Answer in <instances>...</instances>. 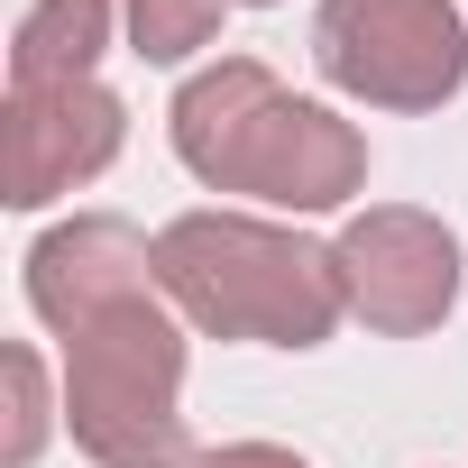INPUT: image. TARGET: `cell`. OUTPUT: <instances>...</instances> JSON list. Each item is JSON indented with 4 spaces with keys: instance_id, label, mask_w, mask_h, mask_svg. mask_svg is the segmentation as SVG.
Wrapping results in <instances>:
<instances>
[{
    "instance_id": "6da1fadb",
    "label": "cell",
    "mask_w": 468,
    "mask_h": 468,
    "mask_svg": "<svg viewBox=\"0 0 468 468\" xmlns=\"http://www.w3.org/2000/svg\"><path fill=\"white\" fill-rule=\"evenodd\" d=\"M165 138L202 193H249V202L294 211V220L340 211L367 184V138L331 101L285 92L276 65H258V56H220V65L184 74Z\"/></svg>"
},
{
    "instance_id": "8992f818",
    "label": "cell",
    "mask_w": 468,
    "mask_h": 468,
    "mask_svg": "<svg viewBox=\"0 0 468 468\" xmlns=\"http://www.w3.org/2000/svg\"><path fill=\"white\" fill-rule=\"evenodd\" d=\"M120 147H129V101L101 74L92 83H56V92H10L0 101V202L47 211L74 184L111 175Z\"/></svg>"
},
{
    "instance_id": "ba28073f",
    "label": "cell",
    "mask_w": 468,
    "mask_h": 468,
    "mask_svg": "<svg viewBox=\"0 0 468 468\" xmlns=\"http://www.w3.org/2000/svg\"><path fill=\"white\" fill-rule=\"evenodd\" d=\"M120 37V0H28L10 28V92L92 83V65Z\"/></svg>"
},
{
    "instance_id": "52a82bcc",
    "label": "cell",
    "mask_w": 468,
    "mask_h": 468,
    "mask_svg": "<svg viewBox=\"0 0 468 468\" xmlns=\"http://www.w3.org/2000/svg\"><path fill=\"white\" fill-rule=\"evenodd\" d=\"M147 294H165L156 285V239L138 220H120V211H74V220H56L28 249V313L56 340H74L101 313L147 303Z\"/></svg>"
},
{
    "instance_id": "3957f363",
    "label": "cell",
    "mask_w": 468,
    "mask_h": 468,
    "mask_svg": "<svg viewBox=\"0 0 468 468\" xmlns=\"http://www.w3.org/2000/svg\"><path fill=\"white\" fill-rule=\"evenodd\" d=\"M65 431L92 468H193L184 431V322L165 294L101 313L65 340Z\"/></svg>"
},
{
    "instance_id": "277c9868",
    "label": "cell",
    "mask_w": 468,
    "mask_h": 468,
    "mask_svg": "<svg viewBox=\"0 0 468 468\" xmlns=\"http://www.w3.org/2000/svg\"><path fill=\"white\" fill-rule=\"evenodd\" d=\"M313 65L367 111H441L468 83V0H322Z\"/></svg>"
},
{
    "instance_id": "7a4b0ae2",
    "label": "cell",
    "mask_w": 468,
    "mask_h": 468,
    "mask_svg": "<svg viewBox=\"0 0 468 468\" xmlns=\"http://www.w3.org/2000/svg\"><path fill=\"white\" fill-rule=\"evenodd\" d=\"M156 285L165 303L211 340H258V349H322L349 322L340 258L322 239L258 211H184L156 229Z\"/></svg>"
},
{
    "instance_id": "30bf717a",
    "label": "cell",
    "mask_w": 468,
    "mask_h": 468,
    "mask_svg": "<svg viewBox=\"0 0 468 468\" xmlns=\"http://www.w3.org/2000/svg\"><path fill=\"white\" fill-rule=\"evenodd\" d=\"M229 19V0H120V28L138 65H193Z\"/></svg>"
},
{
    "instance_id": "9c48e42d",
    "label": "cell",
    "mask_w": 468,
    "mask_h": 468,
    "mask_svg": "<svg viewBox=\"0 0 468 468\" xmlns=\"http://www.w3.org/2000/svg\"><path fill=\"white\" fill-rule=\"evenodd\" d=\"M0 386H10V431H0V468H37L47 431L65 422V386L47 377V358H37L28 340H10V349H0Z\"/></svg>"
},
{
    "instance_id": "7c38bea8",
    "label": "cell",
    "mask_w": 468,
    "mask_h": 468,
    "mask_svg": "<svg viewBox=\"0 0 468 468\" xmlns=\"http://www.w3.org/2000/svg\"><path fill=\"white\" fill-rule=\"evenodd\" d=\"M229 10H276V0H229Z\"/></svg>"
},
{
    "instance_id": "5b68a950",
    "label": "cell",
    "mask_w": 468,
    "mask_h": 468,
    "mask_svg": "<svg viewBox=\"0 0 468 468\" xmlns=\"http://www.w3.org/2000/svg\"><path fill=\"white\" fill-rule=\"evenodd\" d=\"M331 258H340L349 313L367 331H386V340L441 331L450 303H459V276H468L459 267V229L441 211H422V202H367V211H349Z\"/></svg>"
},
{
    "instance_id": "8fae6325",
    "label": "cell",
    "mask_w": 468,
    "mask_h": 468,
    "mask_svg": "<svg viewBox=\"0 0 468 468\" xmlns=\"http://www.w3.org/2000/svg\"><path fill=\"white\" fill-rule=\"evenodd\" d=\"M193 468H313V459L285 450V441H220V450H202Z\"/></svg>"
}]
</instances>
